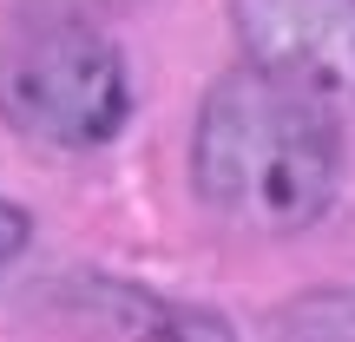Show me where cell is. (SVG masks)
I'll list each match as a JSON object with an SVG mask.
<instances>
[{"label":"cell","instance_id":"6da1fadb","mask_svg":"<svg viewBox=\"0 0 355 342\" xmlns=\"http://www.w3.org/2000/svg\"><path fill=\"white\" fill-rule=\"evenodd\" d=\"M191 191L243 237H296L343 191V126L316 99L230 66L191 119Z\"/></svg>","mask_w":355,"mask_h":342},{"label":"cell","instance_id":"7a4b0ae2","mask_svg":"<svg viewBox=\"0 0 355 342\" xmlns=\"http://www.w3.org/2000/svg\"><path fill=\"white\" fill-rule=\"evenodd\" d=\"M0 119L53 152H99L132 119V73L112 33L20 13L0 33Z\"/></svg>","mask_w":355,"mask_h":342},{"label":"cell","instance_id":"3957f363","mask_svg":"<svg viewBox=\"0 0 355 342\" xmlns=\"http://www.w3.org/2000/svg\"><path fill=\"white\" fill-rule=\"evenodd\" d=\"M250 73L355 112V0H224Z\"/></svg>","mask_w":355,"mask_h":342},{"label":"cell","instance_id":"277c9868","mask_svg":"<svg viewBox=\"0 0 355 342\" xmlns=\"http://www.w3.org/2000/svg\"><path fill=\"white\" fill-rule=\"evenodd\" d=\"M60 309L105 342H237L224 316L139 290V283H119V277H73L60 290Z\"/></svg>","mask_w":355,"mask_h":342},{"label":"cell","instance_id":"5b68a950","mask_svg":"<svg viewBox=\"0 0 355 342\" xmlns=\"http://www.w3.org/2000/svg\"><path fill=\"white\" fill-rule=\"evenodd\" d=\"M125 7H139V0H20V13H53V20H86V26H99L105 13H125Z\"/></svg>","mask_w":355,"mask_h":342},{"label":"cell","instance_id":"8992f818","mask_svg":"<svg viewBox=\"0 0 355 342\" xmlns=\"http://www.w3.org/2000/svg\"><path fill=\"white\" fill-rule=\"evenodd\" d=\"M26 243H33V217H26L20 204H7V198H0V264H13Z\"/></svg>","mask_w":355,"mask_h":342}]
</instances>
